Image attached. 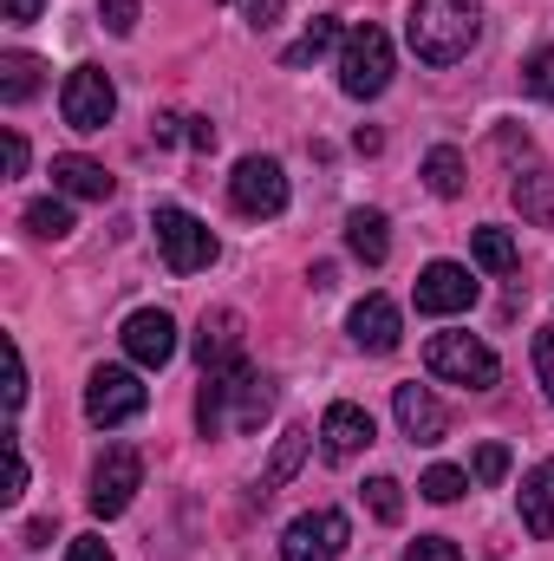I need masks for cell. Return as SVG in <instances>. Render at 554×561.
<instances>
[{
    "mask_svg": "<svg viewBox=\"0 0 554 561\" xmlns=\"http://www.w3.org/2000/svg\"><path fill=\"white\" fill-rule=\"evenodd\" d=\"M275 412V386L242 359L229 373H203V392H196V424L203 437H222V431H262V419Z\"/></svg>",
    "mask_w": 554,
    "mask_h": 561,
    "instance_id": "cell-1",
    "label": "cell"
},
{
    "mask_svg": "<svg viewBox=\"0 0 554 561\" xmlns=\"http://www.w3.org/2000/svg\"><path fill=\"white\" fill-rule=\"evenodd\" d=\"M483 33V7L476 0H412L405 13V39L424 66H457Z\"/></svg>",
    "mask_w": 554,
    "mask_h": 561,
    "instance_id": "cell-2",
    "label": "cell"
},
{
    "mask_svg": "<svg viewBox=\"0 0 554 561\" xmlns=\"http://www.w3.org/2000/svg\"><path fill=\"white\" fill-rule=\"evenodd\" d=\"M385 85H392V33L366 20L339 46V92L346 99H379Z\"/></svg>",
    "mask_w": 554,
    "mask_h": 561,
    "instance_id": "cell-3",
    "label": "cell"
},
{
    "mask_svg": "<svg viewBox=\"0 0 554 561\" xmlns=\"http://www.w3.org/2000/svg\"><path fill=\"white\" fill-rule=\"evenodd\" d=\"M424 366H430L437 379H450V386H470V392H489V386L503 379V359H496L476 333H437V340L424 346Z\"/></svg>",
    "mask_w": 554,
    "mask_h": 561,
    "instance_id": "cell-4",
    "label": "cell"
},
{
    "mask_svg": "<svg viewBox=\"0 0 554 561\" xmlns=\"http://www.w3.org/2000/svg\"><path fill=\"white\" fill-rule=\"evenodd\" d=\"M59 112H66V125L85 131V138L105 131L112 112H118V85H112V72H105V66H72L66 85H59Z\"/></svg>",
    "mask_w": 554,
    "mask_h": 561,
    "instance_id": "cell-5",
    "label": "cell"
},
{
    "mask_svg": "<svg viewBox=\"0 0 554 561\" xmlns=\"http://www.w3.org/2000/svg\"><path fill=\"white\" fill-rule=\"evenodd\" d=\"M157 249H163V268H170V275H203V268L216 262V236H209V222H196V216L176 209V203L157 209Z\"/></svg>",
    "mask_w": 554,
    "mask_h": 561,
    "instance_id": "cell-6",
    "label": "cell"
},
{
    "mask_svg": "<svg viewBox=\"0 0 554 561\" xmlns=\"http://www.w3.org/2000/svg\"><path fill=\"white\" fill-rule=\"evenodd\" d=\"M138 490H143V457L131 444H112V450L92 463V516H99V523L125 516Z\"/></svg>",
    "mask_w": 554,
    "mask_h": 561,
    "instance_id": "cell-7",
    "label": "cell"
},
{
    "mask_svg": "<svg viewBox=\"0 0 554 561\" xmlns=\"http://www.w3.org/2000/svg\"><path fill=\"white\" fill-rule=\"evenodd\" d=\"M143 392L138 373L131 366H99L92 373V386H85V419L99 424V431H118V424H131L143 412Z\"/></svg>",
    "mask_w": 554,
    "mask_h": 561,
    "instance_id": "cell-8",
    "label": "cell"
},
{
    "mask_svg": "<svg viewBox=\"0 0 554 561\" xmlns=\"http://www.w3.org/2000/svg\"><path fill=\"white\" fill-rule=\"evenodd\" d=\"M229 203L242 216H280L287 209V176H280L275 157H242L235 176H229Z\"/></svg>",
    "mask_w": 554,
    "mask_h": 561,
    "instance_id": "cell-9",
    "label": "cell"
},
{
    "mask_svg": "<svg viewBox=\"0 0 554 561\" xmlns=\"http://www.w3.org/2000/svg\"><path fill=\"white\" fill-rule=\"evenodd\" d=\"M346 516L339 510H313V516H293L287 536H280V561H339L346 549Z\"/></svg>",
    "mask_w": 554,
    "mask_h": 561,
    "instance_id": "cell-10",
    "label": "cell"
},
{
    "mask_svg": "<svg viewBox=\"0 0 554 561\" xmlns=\"http://www.w3.org/2000/svg\"><path fill=\"white\" fill-rule=\"evenodd\" d=\"M125 353H131V366H143V373H157V366H170L176 359V320L163 313V307H138L131 320H125Z\"/></svg>",
    "mask_w": 554,
    "mask_h": 561,
    "instance_id": "cell-11",
    "label": "cell"
},
{
    "mask_svg": "<svg viewBox=\"0 0 554 561\" xmlns=\"http://www.w3.org/2000/svg\"><path fill=\"white\" fill-rule=\"evenodd\" d=\"M196 359H203V373L242 366V313H235V307H209V313H203V327H196Z\"/></svg>",
    "mask_w": 554,
    "mask_h": 561,
    "instance_id": "cell-12",
    "label": "cell"
},
{
    "mask_svg": "<svg viewBox=\"0 0 554 561\" xmlns=\"http://www.w3.org/2000/svg\"><path fill=\"white\" fill-rule=\"evenodd\" d=\"M463 307H476V280H470V268L430 262V268L417 275V313H463Z\"/></svg>",
    "mask_w": 554,
    "mask_h": 561,
    "instance_id": "cell-13",
    "label": "cell"
},
{
    "mask_svg": "<svg viewBox=\"0 0 554 561\" xmlns=\"http://www.w3.org/2000/svg\"><path fill=\"white\" fill-rule=\"evenodd\" d=\"M372 444V412L366 405H326V419H320V450H326V463H346V457H359Z\"/></svg>",
    "mask_w": 554,
    "mask_h": 561,
    "instance_id": "cell-14",
    "label": "cell"
},
{
    "mask_svg": "<svg viewBox=\"0 0 554 561\" xmlns=\"http://www.w3.org/2000/svg\"><path fill=\"white\" fill-rule=\"evenodd\" d=\"M392 412H399V431L412 444H443V431H450V412L430 399V386H399L392 392Z\"/></svg>",
    "mask_w": 554,
    "mask_h": 561,
    "instance_id": "cell-15",
    "label": "cell"
},
{
    "mask_svg": "<svg viewBox=\"0 0 554 561\" xmlns=\"http://www.w3.org/2000/svg\"><path fill=\"white\" fill-rule=\"evenodd\" d=\"M346 327H353V340H359L366 353H399V340H405V320H399V307H392L385 294H366Z\"/></svg>",
    "mask_w": 554,
    "mask_h": 561,
    "instance_id": "cell-16",
    "label": "cell"
},
{
    "mask_svg": "<svg viewBox=\"0 0 554 561\" xmlns=\"http://www.w3.org/2000/svg\"><path fill=\"white\" fill-rule=\"evenodd\" d=\"M53 190L79 196V203H105L112 196V170L92 163V157H79V150H66V157H53Z\"/></svg>",
    "mask_w": 554,
    "mask_h": 561,
    "instance_id": "cell-17",
    "label": "cell"
},
{
    "mask_svg": "<svg viewBox=\"0 0 554 561\" xmlns=\"http://www.w3.org/2000/svg\"><path fill=\"white\" fill-rule=\"evenodd\" d=\"M346 249H353L366 268H385V255H392V222H385L379 209H353V216H346Z\"/></svg>",
    "mask_w": 554,
    "mask_h": 561,
    "instance_id": "cell-18",
    "label": "cell"
},
{
    "mask_svg": "<svg viewBox=\"0 0 554 561\" xmlns=\"http://www.w3.org/2000/svg\"><path fill=\"white\" fill-rule=\"evenodd\" d=\"M522 529L529 536H554V457L522 477Z\"/></svg>",
    "mask_w": 554,
    "mask_h": 561,
    "instance_id": "cell-19",
    "label": "cell"
},
{
    "mask_svg": "<svg viewBox=\"0 0 554 561\" xmlns=\"http://www.w3.org/2000/svg\"><path fill=\"white\" fill-rule=\"evenodd\" d=\"M516 209L529 216V222H542V229H554V170H529V176H516Z\"/></svg>",
    "mask_w": 554,
    "mask_h": 561,
    "instance_id": "cell-20",
    "label": "cell"
},
{
    "mask_svg": "<svg viewBox=\"0 0 554 561\" xmlns=\"http://www.w3.org/2000/svg\"><path fill=\"white\" fill-rule=\"evenodd\" d=\"M300 457H307V424H287L275 444V457H268V470H262V496H275L280 483L300 470Z\"/></svg>",
    "mask_w": 554,
    "mask_h": 561,
    "instance_id": "cell-21",
    "label": "cell"
},
{
    "mask_svg": "<svg viewBox=\"0 0 554 561\" xmlns=\"http://www.w3.org/2000/svg\"><path fill=\"white\" fill-rule=\"evenodd\" d=\"M470 249H476V268H489V275H516V262H522L516 236H509V229H496V222H489V229H476V242H470Z\"/></svg>",
    "mask_w": 554,
    "mask_h": 561,
    "instance_id": "cell-22",
    "label": "cell"
},
{
    "mask_svg": "<svg viewBox=\"0 0 554 561\" xmlns=\"http://www.w3.org/2000/svg\"><path fill=\"white\" fill-rule=\"evenodd\" d=\"M333 46H339V20H326V13H320V20H307V33L280 53V66H313V59H320V53H333Z\"/></svg>",
    "mask_w": 554,
    "mask_h": 561,
    "instance_id": "cell-23",
    "label": "cell"
},
{
    "mask_svg": "<svg viewBox=\"0 0 554 561\" xmlns=\"http://www.w3.org/2000/svg\"><path fill=\"white\" fill-rule=\"evenodd\" d=\"M33 92H39V59L33 53H7L0 59V99L7 105H26Z\"/></svg>",
    "mask_w": 554,
    "mask_h": 561,
    "instance_id": "cell-24",
    "label": "cell"
},
{
    "mask_svg": "<svg viewBox=\"0 0 554 561\" xmlns=\"http://www.w3.org/2000/svg\"><path fill=\"white\" fill-rule=\"evenodd\" d=\"M424 183H430V196H463V157L450 144H437L424 157Z\"/></svg>",
    "mask_w": 554,
    "mask_h": 561,
    "instance_id": "cell-25",
    "label": "cell"
},
{
    "mask_svg": "<svg viewBox=\"0 0 554 561\" xmlns=\"http://www.w3.org/2000/svg\"><path fill=\"white\" fill-rule=\"evenodd\" d=\"M26 229H33L39 242H66V236H72V209H66L59 196H39V203H26Z\"/></svg>",
    "mask_w": 554,
    "mask_h": 561,
    "instance_id": "cell-26",
    "label": "cell"
},
{
    "mask_svg": "<svg viewBox=\"0 0 554 561\" xmlns=\"http://www.w3.org/2000/svg\"><path fill=\"white\" fill-rule=\"evenodd\" d=\"M366 510H372L379 523H399V516H405V496H399V477H372V483H366Z\"/></svg>",
    "mask_w": 554,
    "mask_h": 561,
    "instance_id": "cell-27",
    "label": "cell"
},
{
    "mask_svg": "<svg viewBox=\"0 0 554 561\" xmlns=\"http://www.w3.org/2000/svg\"><path fill=\"white\" fill-rule=\"evenodd\" d=\"M522 85H529L542 105H554V46H535V53H529V66H522Z\"/></svg>",
    "mask_w": 554,
    "mask_h": 561,
    "instance_id": "cell-28",
    "label": "cell"
},
{
    "mask_svg": "<svg viewBox=\"0 0 554 561\" xmlns=\"http://www.w3.org/2000/svg\"><path fill=\"white\" fill-rule=\"evenodd\" d=\"M417 490H424L430 503H457V496L470 490V477H463V470H450V463H437V470H424V483H417Z\"/></svg>",
    "mask_w": 554,
    "mask_h": 561,
    "instance_id": "cell-29",
    "label": "cell"
},
{
    "mask_svg": "<svg viewBox=\"0 0 554 561\" xmlns=\"http://www.w3.org/2000/svg\"><path fill=\"white\" fill-rule=\"evenodd\" d=\"M0 399H7V412H20V405H26V359H20V346H13V340H7V392H0Z\"/></svg>",
    "mask_w": 554,
    "mask_h": 561,
    "instance_id": "cell-30",
    "label": "cell"
},
{
    "mask_svg": "<svg viewBox=\"0 0 554 561\" xmlns=\"http://www.w3.org/2000/svg\"><path fill=\"white\" fill-rule=\"evenodd\" d=\"M26 496V457H20V437L7 431V490H0V503H20Z\"/></svg>",
    "mask_w": 554,
    "mask_h": 561,
    "instance_id": "cell-31",
    "label": "cell"
},
{
    "mask_svg": "<svg viewBox=\"0 0 554 561\" xmlns=\"http://www.w3.org/2000/svg\"><path fill=\"white\" fill-rule=\"evenodd\" d=\"M99 20H105V33H138V0H99Z\"/></svg>",
    "mask_w": 554,
    "mask_h": 561,
    "instance_id": "cell-32",
    "label": "cell"
},
{
    "mask_svg": "<svg viewBox=\"0 0 554 561\" xmlns=\"http://www.w3.org/2000/svg\"><path fill=\"white\" fill-rule=\"evenodd\" d=\"M509 477V450L503 444H483L476 450V483H503Z\"/></svg>",
    "mask_w": 554,
    "mask_h": 561,
    "instance_id": "cell-33",
    "label": "cell"
},
{
    "mask_svg": "<svg viewBox=\"0 0 554 561\" xmlns=\"http://www.w3.org/2000/svg\"><path fill=\"white\" fill-rule=\"evenodd\" d=\"M535 379H542V392H549V405H554V327L535 333Z\"/></svg>",
    "mask_w": 554,
    "mask_h": 561,
    "instance_id": "cell-34",
    "label": "cell"
},
{
    "mask_svg": "<svg viewBox=\"0 0 554 561\" xmlns=\"http://www.w3.org/2000/svg\"><path fill=\"white\" fill-rule=\"evenodd\" d=\"M405 561H463V556H457V542H443V536H417L412 549H405Z\"/></svg>",
    "mask_w": 554,
    "mask_h": 561,
    "instance_id": "cell-35",
    "label": "cell"
},
{
    "mask_svg": "<svg viewBox=\"0 0 554 561\" xmlns=\"http://www.w3.org/2000/svg\"><path fill=\"white\" fill-rule=\"evenodd\" d=\"M39 7H46V0H0V20H7V26H33Z\"/></svg>",
    "mask_w": 554,
    "mask_h": 561,
    "instance_id": "cell-36",
    "label": "cell"
},
{
    "mask_svg": "<svg viewBox=\"0 0 554 561\" xmlns=\"http://www.w3.org/2000/svg\"><path fill=\"white\" fill-rule=\"evenodd\" d=\"M66 561H112V549H105V536H72Z\"/></svg>",
    "mask_w": 554,
    "mask_h": 561,
    "instance_id": "cell-37",
    "label": "cell"
},
{
    "mask_svg": "<svg viewBox=\"0 0 554 561\" xmlns=\"http://www.w3.org/2000/svg\"><path fill=\"white\" fill-rule=\"evenodd\" d=\"M0 157H7V176H20V170H26V138L7 131V138H0Z\"/></svg>",
    "mask_w": 554,
    "mask_h": 561,
    "instance_id": "cell-38",
    "label": "cell"
},
{
    "mask_svg": "<svg viewBox=\"0 0 554 561\" xmlns=\"http://www.w3.org/2000/svg\"><path fill=\"white\" fill-rule=\"evenodd\" d=\"M183 138L196 144V150H216V125H209V118H189V131H183Z\"/></svg>",
    "mask_w": 554,
    "mask_h": 561,
    "instance_id": "cell-39",
    "label": "cell"
},
{
    "mask_svg": "<svg viewBox=\"0 0 554 561\" xmlns=\"http://www.w3.org/2000/svg\"><path fill=\"white\" fill-rule=\"evenodd\" d=\"M275 13H280V0H249V20H255V26H262V33H268V26H275Z\"/></svg>",
    "mask_w": 554,
    "mask_h": 561,
    "instance_id": "cell-40",
    "label": "cell"
}]
</instances>
